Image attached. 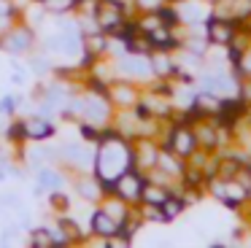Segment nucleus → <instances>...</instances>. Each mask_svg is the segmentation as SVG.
I'll list each match as a JSON object with an SVG mask.
<instances>
[{
	"label": "nucleus",
	"instance_id": "nucleus-1",
	"mask_svg": "<svg viewBox=\"0 0 251 248\" xmlns=\"http://www.w3.org/2000/svg\"><path fill=\"white\" fill-rule=\"evenodd\" d=\"M135 154L130 151V146L119 138L116 132H100V151H98V162H95V170L98 178L103 183V189H114L116 178L125 175L132 167Z\"/></svg>",
	"mask_w": 251,
	"mask_h": 248
},
{
	"label": "nucleus",
	"instance_id": "nucleus-2",
	"mask_svg": "<svg viewBox=\"0 0 251 248\" xmlns=\"http://www.w3.org/2000/svg\"><path fill=\"white\" fill-rule=\"evenodd\" d=\"M125 19V5L119 0H100L98 3V14H95V22L103 32H114L116 27Z\"/></svg>",
	"mask_w": 251,
	"mask_h": 248
},
{
	"label": "nucleus",
	"instance_id": "nucleus-3",
	"mask_svg": "<svg viewBox=\"0 0 251 248\" xmlns=\"http://www.w3.org/2000/svg\"><path fill=\"white\" fill-rule=\"evenodd\" d=\"M197 149V132L189 127H176L170 132V151L176 156H192Z\"/></svg>",
	"mask_w": 251,
	"mask_h": 248
},
{
	"label": "nucleus",
	"instance_id": "nucleus-4",
	"mask_svg": "<svg viewBox=\"0 0 251 248\" xmlns=\"http://www.w3.org/2000/svg\"><path fill=\"white\" fill-rule=\"evenodd\" d=\"M119 70L132 75V78H149V75H154L149 54H127L125 59H119Z\"/></svg>",
	"mask_w": 251,
	"mask_h": 248
},
{
	"label": "nucleus",
	"instance_id": "nucleus-5",
	"mask_svg": "<svg viewBox=\"0 0 251 248\" xmlns=\"http://www.w3.org/2000/svg\"><path fill=\"white\" fill-rule=\"evenodd\" d=\"M30 46H33V32L27 27H14L3 38V49L8 54H25V51H30Z\"/></svg>",
	"mask_w": 251,
	"mask_h": 248
},
{
	"label": "nucleus",
	"instance_id": "nucleus-6",
	"mask_svg": "<svg viewBox=\"0 0 251 248\" xmlns=\"http://www.w3.org/2000/svg\"><path fill=\"white\" fill-rule=\"evenodd\" d=\"M114 189L119 192L122 199H127V202H135V199H141V189H143V181L135 175L132 170H127L125 175L116 178Z\"/></svg>",
	"mask_w": 251,
	"mask_h": 248
},
{
	"label": "nucleus",
	"instance_id": "nucleus-7",
	"mask_svg": "<svg viewBox=\"0 0 251 248\" xmlns=\"http://www.w3.org/2000/svg\"><path fill=\"white\" fill-rule=\"evenodd\" d=\"M108 113H111V108H108V100L103 97V92H100V95H89L87 100H84V116H87L89 122L105 124Z\"/></svg>",
	"mask_w": 251,
	"mask_h": 248
},
{
	"label": "nucleus",
	"instance_id": "nucleus-8",
	"mask_svg": "<svg viewBox=\"0 0 251 248\" xmlns=\"http://www.w3.org/2000/svg\"><path fill=\"white\" fill-rule=\"evenodd\" d=\"M205 30H208V32H205L208 41L216 43V46H224V43H229V41L235 38L232 25H229V22H224V19H208Z\"/></svg>",
	"mask_w": 251,
	"mask_h": 248
},
{
	"label": "nucleus",
	"instance_id": "nucleus-9",
	"mask_svg": "<svg viewBox=\"0 0 251 248\" xmlns=\"http://www.w3.org/2000/svg\"><path fill=\"white\" fill-rule=\"evenodd\" d=\"M92 232L103 237H116L122 232V224L116 219H111L105 210H98V213H92Z\"/></svg>",
	"mask_w": 251,
	"mask_h": 248
},
{
	"label": "nucleus",
	"instance_id": "nucleus-10",
	"mask_svg": "<svg viewBox=\"0 0 251 248\" xmlns=\"http://www.w3.org/2000/svg\"><path fill=\"white\" fill-rule=\"evenodd\" d=\"M51 132H54V127L41 116H33V119L25 122V135H27V140H46V138H51Z\"/></svg>",
	"mask_w": 251,
	"mask_h": 248
},
{
	"label": "nucleus",
	"instance_id": "nucleus-11",
	"mask_svg": "<svg viewBox=\"0 0 251 248\" xmlns=\"http://www.w3.org/2000/svg\"><path fill=\"white\" fill-rule=\"evenodd\" d=\"M170 194L165 192V186H159V181H146L141 189V199L146 205H151V208H162V202L168 199Z\"/></svg>",
	"mask_w": 251,
	"mask_h": 248
},
{
	"label": "nucleus",
	"instance_id": "nucleus-12",
	"mask_svg": "<svg viewBox=\"0 0 251 248\" xmlns=\"http://www.w3.org/2000/svg\"><path fill=\"white\" fill-rule=\"evenodd\" d=\"M60 156H62L65 162H71V165H76V167H89V151L81 149L78 143H65V146H60Z\"/></svg>",
	"mask_w": 251,
	"mask_h": 248
},
{
	"label": "nucleus",
	"instance_id": "nucleus-13",
	"mask_svg": "<svg viewBox=\"0 0 251 248\" xmlns=\"http://www.w3.org/2000/svg\"><path fill=\"white\" fill-rule=\"evenodd\" d=\"M146 35H149V41H151V46H168V49L176 46L170 25H159V27H154V30H149Z\"/></svg>",
	"mask_w": 251,
	"mask_h": 248
},
{
	"label": "nucleus",
	"instance_id": "nucleus-14",
	"mask_svg": "<svg viewBox=\"0 0 251 248\" xmlns=\"http://www.w3.org/2000/svg\"><path fill=\"white\" fill-rule=\"evenodd\" d=\"M84 51H87L89 57H98V54L108 51V41L100 38L98 32H89V35H84Z\"/></svg>",
	"mask_w": 251,
	"mask_h": 248
},
{
	"label": "nucleus",
	"instance_id": "nucleus-15",
	"mask_svg": "<svg viewBox=\"0 0 251 248\" xmlns=\"http://www.w3.org/2000/svg\"><path fill=\"white\" fill-rule=\"evenodd\" d=\"M100 186L103 183L100 181H92V178H81V181H76V192L81 194V197H87V199H95L100 194Z\"/></svg>",
	"mask_w": 251,
	"mask_h": 248
},
{
	"label": "nucleus",
	"instance_id": "nucleus-16",
	"mask_svg": "<svg viewBox=\"0 0 251 248\" xmlns=\"http://www.w3.org/2000/svg\"><path fill=\"white\" fill-rule=\"evenodd\" d=\"M111 95H114V100L119 102V105H132L135 102V89L127 84H116L114 89H111Z\"/></svg>",
	"mask_w": 251,
	"mask_h": 248
},
{
	"label": "nucleus",
	"instance_id": "nucleus-17",
	"mask_svg": "<svg viewBox=\"0 0 251 248\" xmlns=\"http://www.w3.org/2000/svg\"><path fill=\"white\" fill-rule=\"evenodd\" d=\"M38 181H41L44 189H51V192H57V189L62 186V175L54 173V170H49V167H44V170L38 173Z\"/></svg>",
	"mask_w": 251,
	"mask_h": 248
},
{
	"label": "nucleus",
	"instance_id": "nucleus-18",
	"mask_svg": "<svg viewBox=\"0 0 251 248\" xmlns=\"http://www.w3.org/2000/svg\"><path fill=\"white\" fill-rule=\"evenodd\" d=\"M181 210H184V199H181V197H168L162 202V219L165 221H173Z\"/></svg>",
	"mask_w": 251,
	"mask_h": 248
},
{
	"label": "nucleus",
	"instance_id": "nucleus-19",
	"mask_svg": "<svg viewBox=\"0 0 251 248\" xmlns=\"http://www.w3.org/2000/svg\"><path fill=\"white\" fill-rule=\"evenodd\" d=\"M151 68H154V75H170V73H176L173 62H170L168 57H162V54H151Z\"/></svg>",
	"mask_w": 251,
	"mask_h": 248
},
{
	"label": "nucleus",
	"instance_id": "nucleus-20",
	"mask_svg": "<svg viewBox=\"0 0 251 248\" xmlns=\"http://www.w3.org/2000/svg\"><path fill=\"white\" fill-rule=\"evenodd\" d=\"M33 246H41V248H51L57 246V237L51 229H35L33 232Z\"/></svg>",
	"mask_w": 251,
	"mask_h": 248
},
{
	"label": "nucleus",
	"instance_id": "nucleus-21",
	"mask_svg": "<svg viewBox=\"0 0 251 248\" xmlns=\"http://www.w3.org/2000/svg\"><path fill=\"white\" fill-rule=\"evenodd\" d=\"M157 165L162 167V170H168V173H181L184 167H181V162H176L170 154H165V151H159V156H157Z\"/></svg>",
	"mask_w": 251,
	"mask_h": 248
},
{
	"label": "nucleus",
	"instance_id": "nucleus-22",
	"mask_svg": "<svg viewBox=\"0 0 251 248\" xmlns=\"http://www.w3.org/2000/svg\"><path fill=\"white\" fill-rule=\"evenodd\" d=\"M181 16H184L186 22H200V19H205V8L197 5V3H192V5H186V8L181 11Z\"/></svg>",
	"mask_w": 251,
	"mask_h": 248
},
{
	"label": "nucleus",
	"instance_id": "nucleus-23",
	"mask_svg": "<svg viewBox=\"0 0 251 248\" xmlns=\"http://www.w3.org/2000/svg\"><path fill=\"white\" fill-rule=\"evenodd\" d=\"M197 143H202L205 149H213V146H216V129H213V127H202L200 132H197Z\"/></svg>",
	"mask_w": 251,
	"mask_h": 248
},
{
	"label": "nucleus",
	"instance_id": "nucleus-24",
	"mask_svg": "<svg viewBox=\"0 0 251 248\" xmlns=\"http://www.w3.org/2000/svg\"><path fill=\"white\" fill-rule=\"evenodd\" d=\"M103 210L111 216V219H116V221H119V224H125V216H127V210H125V205H122V202H114V205L108 202Z\"/></svg>",
	"mask_w": 251,
	"mask_h": 248
},
{
	"label": "nucleus",
	"instance_id": "nucleus-25",
	"mask_svg": "<svg viewBox=\"0 0 251 248\" xmlns=\"http://www.w3.org/2000/svg\"><path fill=\"white\" fill-rule=\"evenodd\" d=\"M62 102H65L62 86H49V105H62Z\"/></svg>",
	"mask_w": 251,
	"mask_h": 248
},
{
	"label": "nucleus",
	"instance_id": "nucleus-26",
	"mask_svg": "<svg viewBox=\"0 0 251 248\" xmlns=\"http://www.w3.org/2000/svg\"><path fill=\"white\" fill-rule=\"evenodd\" d=\"M138 8H141L143 14H151V11L162 8V0H138Z\"/></svg>",
	"mask_w": 251,
	"mask_h": 248
},
{
	"label": "nucleus",
	"instance_id": "nucleus-27",
	"mask_svg": "<svg viewBox=\"0 0 251 248\" xmlns=\"http://www.w3.org/2000/svg\"><path fill=\"white\" fill-rule=\"evenodd\" d=\"M235 16H238V19L251 16V0H238V3H235Z\"/></svg>",
	"mask_w": 251,
	"mask_h": 248
},
{
	"label": "nucleus",
	"instance_id": "nucleus-28",
	"mask_svg": "<svg viewBox=\"0 0 251 248\" xmlns=\"http://www.w3.org/2000/svg\"><path fill=\"white\" fill-rule=\"evenodd\" d=\"M51 205H54V208H60V210H65L68 208V199L62 197V194H51Z\"/></svg>",
	"mask_w": 251,
	"mask_h": 248
},
{
	"label": "nucleus",
	"instance_id": "nucleus-29",
	"mask_svg": "<svg viewBox=\"0 0 251 248\" xmlns=\"http://www.w3.org/2000/svg\"><path fill=\"white\" fill-rule=\"evenodd\" d=\"M8 30H14L11 27V14H3L0 16V32H8Z\"/></svg>",
	"mask_w": 251,
	"mask_h": 248
},
{
	"label": "nucleus",
	"instance_id": "nucleus-30",
	"mask_svg": "<svg viewBox=\"0 0 251 248\" xmlns=\"http://www.w3.org/2000/svg\"><path fill=\"white\" fill-rule=\"evenodd\" d=\"M33 70H38V73H44V70H49V62H46L44 57L33 59Z\"/></svg>",
	"mask_w": 251,
	"mask_h": 248
},
{
	"label": "nucleus",
	"instance_id": "nucleus-31",
	"mask_svg": "<svg viewBox=\"0 0 251 248\" xmlns=\"http://www.w3.org/2000/svg\"><path fill=\"white\" fill-rule=\"evenodd\" d=\"M17 97H6V100L0 102V108H3V111H14V108H17Z\"/></svg>",
	"mask_w": 251,
	"mask_h": 248
},
{
	"label": "nucleus",
	"instance_id": "nucleus-32",
	"mask_svg": "<svg viewBox=\"0 0 251 248\" xmlns=\"http://www.w3.org/2000/svg\"><path fill=\"white\" fill-rule=\"evenodd\" d=\"M3 14H14V3L11 0H0V16Z\"/></svg>",
	"mask_w": 251,
	"mask_h": 248
},
{
	"label": "nucleus",
	"instance_id": "nucleus-33",
	"mask_svg": "<svg viewBox=\"0 0 251 248\" xmlns=\"http://www.w3.org/2000/svg\"><path fill=\"white\" fill-rule=\"evenodd\" d=\"M3 165H6V159H3V154H0V167H3Z\"/></svg>",
	"mask_w": 251,
	"mask_h": 248
},
{
	"label": "nucleus",
	"instance_id": "nucleus-34",
	"mask_svg": "<svg viewBox=\"0 0 251 248\" xmlns=\"http://www.w3.org/2000/svg\"><path fill=\"white\" fill-rule=\"evenodd\" d=\"M211 3H216V0H211Z\"/></svg>",
	"mask_w": 251,
	"mask_h": 248
},
{
	"label": "nucleus",
	"instance_id": "nucleus-35",
	"mask_svg": "<svg viewBox=\"0 0 251 248\" xmlns=\"http://www.w3.org/2000/svg\"><path fill=\"white\" fill-rule=\"evenodd\" d=\"M249 19H251V16H249Z\"/></svg>",
	"mask_w": 251,
	"mask_h": 248
}]
</instances>
